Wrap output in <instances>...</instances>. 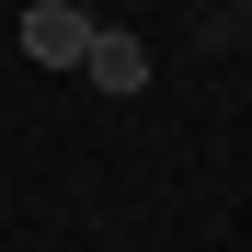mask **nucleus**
<instances>
[{"label":"nucleus","instance_id":"1","mask_svg":"<svg viewBox=\"0 0 252 252\" xmlns=\"http://www.w3.org/2000/svg\"><path fill=\"white\" fill-rule=\"evenodd\" d=\"M23 58L34 69H80L92 58V12L80 0H23Z\"/></svg>","mask_w":252,"mask_h":252},{"label":"nucleus","instance_id":"2","mask_svg":"<svg viewBox=\"0 0 252 252\" xmlns=\"http://www.w3.org/2000/svg\"><path fill=\"white\" fill-rule=\"evenodd\" d=\"M80 69H92V92H149V46L115 34V23H92V58H80Z\"/></svg>","mask_w":252,"mask_h":252}]
</instances>
